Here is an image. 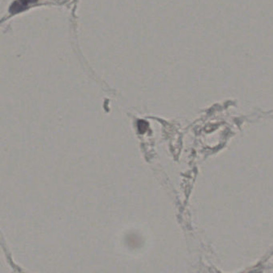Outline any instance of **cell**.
<instances>
[{
  "label": "cell",
  "instance_id": "1",
  "mask_svg": "<svg viewBox=\"0 0 273 273\" xmlns=\"http://www.w3.org/2000/svg\"><path fill=\"white\" fill-rule=\"evenodd\" d=\"M36 1L37 0H17L11 6L10 12L13 14L22 12L28 7V5L32 4L36 2Z\"/></svg>",
  "mask_w": 273,
  "mask_h": 273
}]
</instances>
